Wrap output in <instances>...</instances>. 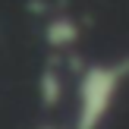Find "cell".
I'll use <instances>...</instances> for the list:
<instances>
[{"mask_svg": "<svg viewBox=\"0 0 129 129\" xmlns=\"http://www.w3.org/2000/svg\"><path fill=\"white\" fill-rule=\"evenodd\" d=\"M129 79V60L120 63H98L88 66V73L79 82V113H76V129H98L104 117L110 113L117 91Z\"/></svg>", "mask_w": 129, "mask_h": 129, "instance_id": "1", "label": "cell"}, {"mask_svg": "<svg viewBox=\"0 0 129 129\" xmlns=\"http://www.w3.org/2000/svg\"><path fill=\"white\" fill-rule=\"evenodd\" d=\"M76 38H79V28H76L69 19H54V22L47 25V41L50 44H73Z\"/></svg>", "mask_w": 129, "mask_h": 129, "instance_id": "2", "label": "cell"}]
</instances>
